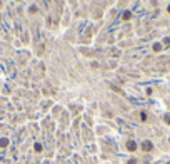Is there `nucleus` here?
Returning <instances> with one entry per match:
<instances>
[{
    "label": "nucleus",
    "mask_w": 170,
    "mask_h": 164,
    "mask_svg": "<svg viewBox=\"0 0 170 164\" xmlns=\"http://www.w3.org/2000/svg\"><path fill=\"white\" fill-rule=\"evenodd\" d=\"M154 50H157V52L162 50V45H160V44H155V45H154Z\"/></svg>",
    "instance_id": "obj_4"
},
{
    "label": "nucleus",
    "mask_w": 170,
    "mask_h": 164,
    "mask_svg": "<svg viewBox=\"0 0 170 164\" xmlns=\"http://www.w3.org/2000/svg\"><path fill=\"white\" fill-rule=\"evenodd\" d=\"M142 149H145V151H150V149H152V142L145 141V142L142 144Z\"/></svg>",
    "instance_id": "obj_1"
},
{
    "label": "nucleus",
    "mask_w": 170,
    "mask_h": 164,
    "mask_svg": "<svg viewBox=\"0 0 170 164\" xmlns=\"http://www.w3.org/2000/svg\"><path fill=\"white\" fill-rule=\"evenodd\" d=\"M169 12H170V5H169Z\"/></svg>",
    "instance_id": "obj_7"
},
{
    "label": "nucleus",
    "mask_w": 170,
    "mask_h": 164,
    "mask_svg": "<svg viewBox=\"0 0 170 164\" xmlns=\"http://www.w3.org/2000/svg\"><path fill=\"white\" fill-rule=\"evenodd\" d=\"M165 122H169V124H170V116H165Z\"/></svg>",
    "instance_id": "obj_5"
},
{
    "label": "nucleus",
    "mask_w": 170,
    "mask_h": 164,
    "mask_svg": "<svg viewBox=\"0 0 170 164\" xmlns=\"http://www.w3.org/2000/svg\"><path fill=\"white\" fill-rule=\"evenodd\" d=\"M128 164H137V161H135V159H132V161H128Z\"/></svg>",
    "instance_id": "obj_6"
},
{
    "label": "nucleus",
    "mask_w": 170,
    "mask_h": 164,
    "mask_svg": "<svg viewBox=\"0 0 170 164\" xmlns=\"http://www.w3.org/2000/svg\"><path fill=\"white\" fill-rule=\"evenodd\" d=\"M127 147H128V151H135V147H137V144H135L133 141H130L128 144H127Z\"/></svg>",
    "instance_id": "obj_2"
},
{
    "label": "nucleus",
    "mask_w": 170,
    "mask_h": 164,
    "mask_svg": "<svg viewBox=\"0 0 170 164\" xmlns=\"http://www.w3.org/2000/svg\"><path fill=\"white\" fill-rule=\"evenodd\" d=\"M169 164H170V163H169Z\"/></svg>",
    "instance_id": "obj_8"
},
{
    "label": "nucleus",
    "mask_w": 170,
    "mask_h": 164,
    "mask_svg": "<svg viewBox=\"0 0 170 164\" xmlns=\"http://www.w3.org/2000/svg\"><path fill=\"white\" fill-rule=\"evenodd\" d=\"M7 144H8V141H7V139H2V141H0V146H2V147H5Z\"/></svg>",
    "instance_id": "obj_3"
}]
</instances>
